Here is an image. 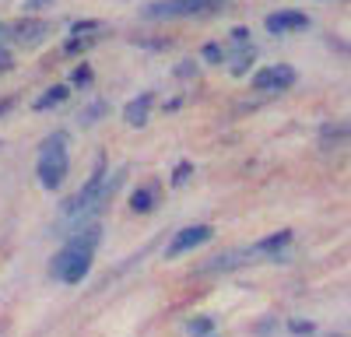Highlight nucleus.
Returning a JSON list of instances; mask_svg holds the SVG:
<instances>
[{
	"label": "nucleus",
	"instance_id": "nucleus-11",
	"mask_svg": "<svg viewBox=\"0 0 351 337\" xmlns=\"http://www.w3.org/2000/svg\"><path fill=\"white\" fill-rule=\"evenodd\" d=\"M288 242H291V232L281 229V232H274V236H267V239H260V242L250 246V249H253V257H274V253H281Z\"/></svg>",
	"mask_w": 351,
	"mask_h": 337
},
{
	"label": "nucleus",
	"instance_id": "nucleus-22",
	"mask_svg": "<svg viewBox=\"0 0 351 337\" xmlns=\"http://www.w3.org/2000/svg\"><path fill=\"white\" fill-rule=\"evenodd\" d=\"M288 330H291V334H313V323H309V320H291Z\"/></svg>",
	"mask_w": 351,
	"mask_h": 337
},
{
	"label": "nucleus",
	"instance_id": "nucleus-19",
	"mask_svg": "<svg viewBox=\"0 0 351 337\" xmlns=\"http://www.w3.org/2000/svg\"><path fill=\"white\" fill-rule=\"evenodd\" d=\"M71 84H77V88H88V84H92V67H77L74 74H71Z\"/></svg>",
	"mask_w": 351,
	"mask_h": 337
},
{
	"label": "nucleus",
	"instance_id": "nucleus-16",
	"mask_svg": "<svg viewBox=\"0 0 351 337\" xmlns=\"http://www.w3.org/2000/svg\"><path fill=\"white\" fill-rule=\"evenodd\" d=\"M215 330V320L211 316H197V320H190V334H197V337H208Z\"/></svg>",
	"mask_w": 351,
	"mask_h": 337
},
{
	"label": "nucleus",
	"instance_id": "nucleus-3",
	"mask_svg": "<svg viewBox=\"0 0 351 337\" xmlns=\"http://www.w3.org/2000/svg\"><path fill=\"white\" fill-rule=\"evenodd\" d=\"M225 0H158V4H148L141 14L144 18H162V21H172V18H200V14H211V11H221Z\"/></svg>",
	"mask_w": 351,
	"mask_h": 337
},
{
	"label": "nucleus",
	"instance_id": "nucleus-9",
	"mask_svg": "<svg viewBox=\"0 0 351 337\" xmlns=\"http://www.w3.org/2000/svg\"><path fill=\"white\" fill-rule=\"evenodd\" d=\"M152 102H155V95H152V92H141L134 102H127L123 120H127L130 127H144V123H148V112H152Z\"/></svg>",
	"mask_w": 351,
	"mask_h": 337
},
{
	"label": "nucleus",
	"instance_id": "nucleus-1",
	"mask_svg": "<svg viewBox=\"0 0 351 337\" xmlns=\"http://www.w3.org/2000/svg\"><path fill=\"white\" fill-rule=\"evenodd\" d=\"M106 158H99L95 162V168H92V176H88V183L81 186V193L74 197V201H67V208H64V218H71L74 221V229H81V225L92 218L102 204H106V197L112 193V186L120 183V176H112V183H106Z\"/></svg>",
	"mask_w": 351,
	"mask_h": 337
},
{
	"label": "nucleus",
	"instance_id": "nucleus-13",
	"mask_svg": "<svg viewBox=\"0 0 351 337\" xmlns=\"http://www.w3.org/2000/svg\"><path fill=\"white\" fill-rule=\"evenodd\" d=\"M67 84H53V88L49 92H43L39 99H36V109L39 112H46V109H56V105H60V102H67Z\"/></svg>",
	"mask_w": 351,
	"mask_h": 337
},
{
	"label": "nucleus",
	"instance_id": "nucleus-5",
	"mask_svg": "<svg viewBox=\"0 0 351 337\" xmlns=\"http://www.w3.org/2000/svg\"><path fill=\"white\" fill-rule=\"evenodd\" d=\"M208 239H211V225H190V229L176 232V239H172V242H169V249H165V257H169V260H176V257H183V253H190V249L204 246Z\"/></svg>",
	"mask_w": 351,
	"mask_h": 337
},
{
	"label": "nucleus",
	"instance_id": "nucleus-6",
	"mask_svg": "<svg viewBox=\"0 0 351 337\" xmlns=\"http://www.w3.org/2000/svg\"><path fill=\"white\" fill-rule=\"evenodd\" d=\"M11 36L21 46H39L49 36V21H43V18H21V21L11 25Z\"/></svg>",
	"mask_w": 351,
	"mask_h": 337
},
{
	"label": "nucleus",
	"instance_id": "nucleus-20",
	"mask_svg": "<svg viewBox=\"0 0 351 337\" xmlns=\"http://www.w3.org/2000/svg\"><path fill=\"white\" fill-rule=\"evenodd\" d=\"M74 32H106V25L102 21H74L71 25V36Z\"/></svg>",
	"mask_w": 351,
	"mask_h": 337
},
{
	"label": "nucleus",
	"instance_id": "nucleus-2",
	"mask_svg": "<svg viewBox=\"0 0 351 337\" xmlns=\"http://www.w3.org/2000/svg\"><path fill=\"white\" fill-rule=\"evenodd\" d=\"M67 168H71V158H67V134H53L43 140V155H39V183L46 190H56L64 179H67Z\"/></svg>",
	"mask_w": 351,
	"mask_h": 337
},
{
	"label": "nucleus",
	"instance_id": "nucleus-8",
	"mask_svg": "<svg viewBox=\"0 0 351 337\" xmlns=\"http://www.w3.org/2000/svg\"><path fill=\"white\" fill-rule=\"evenodd\" d=\"M253 260V249H232V253H221V257H215L211 264H204L200 274H215V271H236L243 264Z\"/></svg>",
	"mask_w": 351,
	"mask_h": 337
},
{
	"label": "nucleus",
	"instance_id": "nucleus-18",
	"mask_svg": "<svg viewBox=\"0 0 351 337\" xmlns=\"http://www.w3.org/2000/svg\"><path fill=\"white\" fill-rule=\"evenodd\" d=\"M200 56H204V60H208V64H221V60H225V49H221L218 42H208V46H204V53H200Z\"/></svg>",
	"mask_w": 351,
	"mask_h": 337
},
{
	"label": "nucleus",
	"instance_id": "nucleus-7",
	"mask_svg": "<svg viewBox=\"0 0 351 337\" xmlns=\"http://www.w3.org/2000/svg\"><path fill=\"white\" fill-rule=\"evenodd\" d=\"M263 25H267L271 36H288V32H302V28H309V14H302V11H278Z\"/></svg>",
	"mask_w": 351,
	"mask_h": 337
},
{
	"label": "nucleus",
	"instance_id": "nucleus-25",
	"mask_svg": "<svg viewBox=\"0 0 351 337\" xmlns=\"http://www.w3.org/2000/svg\"><path fill=\"white\" fill-rule=\"evenodd\" d=\"M8 109H11V102L4 99V102H0V112H8Z\"/></svg>",
	"mask_w": 351,
	"mask_h": 337
},
{
	"label": "nucleus",
	"instance_id": "nucleus-15",
	"mask_svg": "<svg viewBox=\"0 0 351 337\" xmlns=\"http://www.w3.org/2000/svg\"><path fill=\"white\" fill-rule=\"evenodd\" d=\"M250 64H253V49L246 46L243 53H236V60H232V74H236V77H243V74L250 71Z\"/></svg>",
	"mask_w": 351,
	"mask_h": 337
},
{
	"label": "nucleus",
	"instance_id": "nucleus-10",
	"mask_svg": "<svg viewBox=\"0 0 351 337\" xmlns=\"http://www.w3.org/2000/svg\"><path fill=\"white\" fill-rule=\"evenodd\" d=\"M155 204H158V186H155V183L137 186L134 197H130V211H134V214H148Z\"/></svg>",
	"mask_w": 351,
	"mask_h": 337
},
{
	"label": "nucleus",
	"instance_id": "nucleus-4",
	"mask_svg": "<svg viewBox=\"0 0 351 337\" xmlns=\"http://www.w3.org/2000/svg\"><path fill=\"white\" fill-rule=\"evenodd\" d=\"M295 84V71L288 64H274V67H263L256 77H253V88L256 92H288Z\"/></svg>",
	"mask_w": 351,
	"mask_h": 337
},
{
	"label": "nucleus",
	"instance_id": "nucleus-12",
	"mask_svg": "<svg viewBox=\"0 0 351 337\" xmlns=\"http://www.w3.org/2000/svg\"><path fill=\"white\" fill-rule=\"evenodd\" d=\"M102 42V32H74L67 42H64V53L67 56H81V53H88L92 46H99Z\"/></svg>",
	"mask_w": 351,
	"mask_h": 337
},
{
	"label": "nucleus",
	"instance_id": "nucleus-17",
	"mask_svg": "<svg viewBox=\"0 0 351 337\" xmlns=\"http://www.w3.org/2000/svg\"><path fill=\"white\" fill-rule=\"evenodd\" d=\"M190 176H193V165L190 162H180V165H176V173H172V186H183Z\"/></svg>",
	"mask_w": 351,
	"mask_h": 337
},
{
	"label": "nucleus",
	"instance_id": "nucleus-24",
	"mask_svg": "<svg viewBox=\"0 0 351 337\" xmlns=\"http://www.w3.org/2000/svg\"><path fill=\"white\" fill-rule=\"evenodd\" d=\"M43 4H49V0H28V8H43Z\"/></svg>",
	"mask_w": 351,
	"mask_h": 337
},
{
	"label": "nucleus",
	"instance_id": "nucleus-23",
	"mask_svg": "<svg viewBox=\"0 0 351 337\" xmlns=\"http://www.w3.org/2000/svg\"><path fill=\"white\" fill-rule=\"evenodd\" d=\"M246 36H250V28H232V42H236V46H243Z\"/></svg>",
	"mask_w": 351,
	"mask_h": 337
},
{
	"label": "nucleus",
	"instance_id": "nucleus-21",
	"mask_svg": "<svg viewBox=\"0 0 351 337\" xmlns=\"http://www.w3.org/2000/svg\"><path fill=\"white\" fill-rule=\"evenodd\" d=\"M11 67H14V53H11L8 46H0V74L11 71Z\"/></svg>",
	"mask_w": 351,
	"mask_h": 337
},
{
	"label": "nucleus",
	"instance_id": "nucleus-14",
	"mask_svg": "<svg viewBox=\"0 0 351 337\" xmlns=\"http://www.w3.org/2000/svg\"><path fill=\"white\" fill-rule=\"evenodd\" d=\"M106 112H109V105L106 102H95V105H88L77 120H81V127H92V123H99V116H106Z\"/></svg>",
	"mask_w": 351,
	"mask_h": 337
}]
</instances>
